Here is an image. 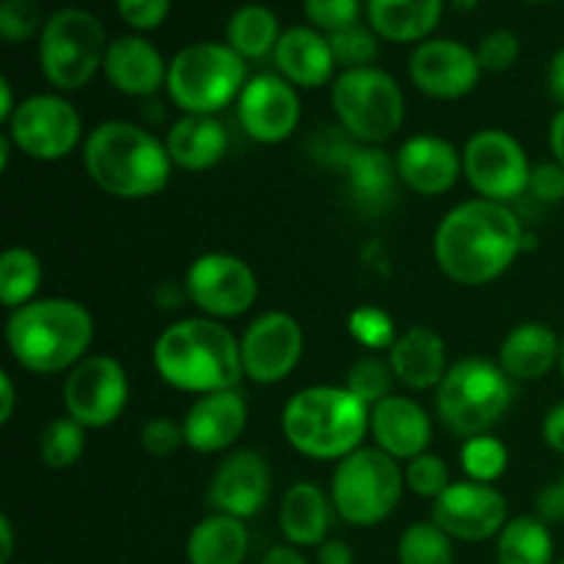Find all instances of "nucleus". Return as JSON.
Here are the masks:
<instances>
[{"mask_svg":"<svg viewBox=\"0 0 564 564\" xmlns=\"http://www.w3.org/2000/svg\"><path fill=\"white\" fill-rule=\"evenodd\" d=\"M303 14H306L308 25L328 36V33L361 22V14H367V6L361 0H303Z\"/></svg>","mask_w":564,"mask_h":564,"instance_id":"37998d69","label":"nucleus"},{"mask_svg":"<svg viewBox=\"0 0 564 564\" xmlns=\"http://www.w3.org/2000/svg\"><path fill=\"white\" fill-rule=\"evenodd\" d=\"M538 518H543L545 523L564 521V474L556 479L554 485H549L545 490H540Z\"/></svg>","mask_w":564,"mask_h":564,"instance_id":"09e8293b","label":"nucleus"},{"mask_svg":"<svg viewBox=\"0 0 564 564\" xmlns=\"http://www.w3.org/2000/svg\"><path fill=\"white\" fill-rule=\"evenodd\" d=\"M306 347L301 323L286 312H264L240 336L242 372L259 386H275L297 369Z\"/></svg>","mask_w":564,"mask_h":564,"instance_id":"dca6fc26","label":"nucleus"},{"mask_svg":"<svg viewBox=\"0 0 564 564\" xmlns=\"http://www.w3.org/2000/svg\"><path fill=\"white\" fill-rule=\"evenodd\" d=\"M317 564H356V554L345 540H325L317 549Z\"/></svg>","mask_w":564,"mask_h":564,"instance_id":"3c124183","label":"nucleus"},{"mask_svg":"<svg viewBox=\"0 0 564 564\" xmlns=\"http://www.w3.org/2000/svg\"><path fill=\"white\" fill-rule=\"evenodd\" d=\"M549 94L556 105L564 108V47L556 50L549 64Z\"/></svg>","mask_w":564,"mask_h":564,"instance_id":"864d4df0","label":"nucleus"},{"mask_svg":"<svg viewBox=\"0 0 564 564\" xmlns=\"http://www.w3.org/2000/svg\"><path fill=\"white\" fill-rule=\"evenodd\" d=\"M507 466H510V452L501 444L499 438H494L490 433L474 435L466 438L460 446V468L466 474V479L482 485H494L505 477Z\"/></svg>","mask_w":564,"mask_h":564,"instance_id":"e433bc0d","label":"nucleus"},{"mask_svg":"<svg viewBox=\"0 0 564 564\" xmlns=\"http://www.w3.org/2000/svg\"><path fill=\"white\" fill-rule=\"evenodd\" d=\"M279 527L295 549H319L328 540L330 501L314 482H295L281 496Z\"/></svg>","mask_w":564,"mask_h":564,"instance_id":"c756f323","label":"nucleus"},{"mask_svg":"<svg viewBox=\"0 0 564 564\" xmlns=\"http://www.w3.org/2000/svg\"><path fill=\"white\" fill-rule=\"evenodd\" d=\"M182 286L202 317L220 323L248 314L259 297V279L251 264L226 251H209L193 259Z\"/></svg>","mask_w":564,"mask_h":564,"instance_id":"ddd939ff","label":"nucleus"},{"mask_svg":"<svg viewBox=\"0 0 564 564\" xmlns=\"http://www.w3.org/2000/svg\"><path fill=\"white\" fill-rule=\"evenodd\" d=\"M397 560L400 564H455V545L433 521H416L402 532Z\"/></svg>","mask_w":564,"mask_h":564,"instance_id":"c9c22d12","label":"nucleus"},{"mask_svg":"<svg viewBox=\"0 0 564 564\" xmlns=\"http://www.w3.org/2000/svg\"><path fill=\"white\" fill-rule=\"evenodd\" d=\"M560 564H564V560H562V562H560Z\"/></svg>","mask_w":564,"mask_h":564,"instance_id":"0e129e2a","label":"nucleus"},{"mask_svg":"<svg viewBox=\"0 0 564 564\" xmlns=\"http://www.w3.org/2000/svg\"><path fill=\"white\" fill-rule=\"evenodd\" d=\"M532 169L527 149L499 127L474 132L463 149V176L488 202L510 204L529 191Z\"/></svg>","mask_w":564,"mask_h":564,"instance_id":"f8f14e48","label":"nucleus"},{"mask_svg":"<svg viewBox=\"0 0 564 564\" xmlns=\"http://www.w3.org/2000/svg\"><path fill=\"white\" fill-rule=\"evenodd\" d=\"M367 22L386 42L422 44L444 17V0H364Z\"/></svg>","mask_w":564,"mask_h":564,"instance_id":"c85d7f7f","label":"nucleus"},{"mask_svg":"<svg viewBox=\"0 0 564 564\" xmlns=\"http://www.w3.org/2000/svg\"><path fill=\"white\" fill-rule=\"evenodd\" d=\"M543 441L549 449L564 455V402L551 408L543 419Z\"/></svg>","mask_w":564,"mask_h":564,"instance_id":"8fccbe9b","label":"nucleus"},{"mask_svg":"<svg viewBox=\"0 0 564 564\" xmlns=\"http://www.w3.org/2000/svg\"><path fill=\"white\" fill-rule=\"evenodd\" d=\"M6 135L14 149L39 163L64 160L83 147V119L75 105L61 94H31L20 99L6 121Z\"/></svg>","mask_w":564,"mask_h":564,"instance_id":"9b49d317","label":"nucleus"},{"mask_svg":"<svg viewBox=\"0 0 564 564\" xmlns=\"http://www.w3.org/2000/svg\"><path fill=\"white\" fill-rule=\"evenodd\" d=\"M88 180L121 202H141L163 193L171 182V154L163 138L124 119L99 121L83 143Z\"/></svg>","mask_w":564,"mask_h":564,"instance_id":"f03ea898","label":"nucleus"},{"mask_svg":"<svg viewBox=\"0 0 564 564\" xmlns=\"http://www.w3.org/2000/svg\"><path fill=\"white\" fill-rule=\"evenodd\" d=\"M389 364L397 383L405 386L408 391L438 389L449 372L444 336L430 325H413L394 341L389 350Z\"/></svg>","mask_w":564,"mask_h":564,"instance_id":"a878e982","label":"nucleus"},{"mask_svg":"<svg viewBox=\"0 0 564 564\" xmlns=\"http://www.w3.org/2000/svg\"><path fill=\"white\" fill-rule=\"evenodd\" d=\"M527 3H538L540 6V3H551V0H527Z\"/></svg>","mask_w":564,"mask_h":564,"instance_id":"680f3d73","label":"nucleus"},{"mask_svg":"<svg viewBox=\"0 0 564 564\" xmlns=\"http://www.w3.org/2000/svg\"><path fill=\"white\" fill-rule=\"evenodd\" d=\"M499 564H554V538L543 518L518 516L496 538Z\"/></svg>","mask_w":564,"mask_h":564,"instance_id":"473e14b6","label":"nucleus"},{"mask_svg":"<svg viewBox=\"0 0 564 564\" xmlns=\"http://www.w3.org/2000/svg\"><path fill=\"white\" fill-rule=\"evenodd\" d=\"M512 394V380L499 361L471 356L452 364L441 380L435 389V411L452 435L474 438L490 433L505 419Z\"/></svg>","mask_w":564,"mask_h":564,"instance_id":"423d86ee","label":"nucleus"},{"mask_svg":"<svg viewBox=\"0 0 564 564\" xmlns=\"http://www.w3.org/2000/svg\"><path fill=\"white\" fill-rule=\"evenodd\" d=\"M482 64L477 50L457 39H427L416 44L408 58V77L413 86L433 99H463L479 86Z\"/></svg>","mask_w":564,"mask_h":564,"instance_id":"6ab92c4d","label":"nucleus"},{"mask_svg":"<svg viewBox=\"0 0 564 564\" xmlns=\"http://www.w3.org/2000/svg\"><path fill=\"white\" fill-rule=\"evenodd\" d=\"M165 149L171 163L182 171H209L226 158L229 149V132L215 116L182 113L165 132Z\"/></svg>","mask_w":564,"mask_h":564,"instance_id":"cd10ccee","label":"nucleus"},{"mask_svg":"<svg viewBox=\"0 0 564 564\" xmlns=\"http://www.w3.org/2000/svg\"><path fill=\"white\" fill-rule=\"evenodd\" d=\"M369 435L378 449L408 463L430 449L433 419L413 397L391 394L369 411Z\"/></svg>","mask_w":564,"mask_h":564,"instance_id":"5701e85b","label":"nucleus"},{"mask_svg":"<svg viewBox=\"0 0 564 564\" xmlns=\"http://www.w3.org/2000/svg\"><path fill=\"white\" fill-rule=\"evenodd\" d=\"M141 446L147 455L152 457H171L176 449L185 446V433H182V422H174L169 416H152L141 427Z\"/></svg>","mask_w":564,"mask_h":564,"instance_id":"a18cd8bd","label":"nucleus"},{"mask_svg":"<svg viewBox=\"0 0 564 564\" xmlns=\"http://www.w3.org/2000/svg\"><path fill=\"white\" fill-rule=\"evenodd\" d=\"M116 11L132 31H154L171 14V0H116Z\"/></svg>","mask_w":564,"mask_h":564,"instance_id":"49530a36","label":"nucleus"},{"mask_svg":"<svg viewBox=\"0 0 564 564\" xmlns=\"http://www.w3.org/2000/svg\"><path fill=\"white\" fill-rule=\"evenodd\" d=\"M330 105L345 135L367 147H383L405 121V94L380 66L345 69L330 83Z\"/></svg>","mask_w":564,"mask_h":564,"instance_id":"1a4fd4ad","label":"nucleus"},{"mask_svg":"<svg viewBox=\"0 0 564 564\" xmlns=\"http://www.w3.org/2000/svg\"><path fill=\"white\" fill-rule=\"evenodd\" d=\"M91 312L72 297H36L6 319V345L14 361L33 375L69 372L91 356Z\"/></svg>","mask_w":564,"mask_h":564,"instance_id":"20e7f679","label":"nucleus"},{"mask_svg":"<svg viewBox=\"0 0 564 564\" xmlns=\"http://www.w3.org/2000/svg\"><path fill=\"white\" fill-rule=\"evenodd\" d=\"M549 143H551V152H554V160L564 169V108L556 110V116L551 119Z\"/></svg>","mask_w":564,"mask_h":564,"instance_id":"6e6d98bb","label":"nucleus"},{"mask_svg":"<svg viewBox=\"0 0 564 564\" xmlns=\"http://www.w3.org/2000/svg\"><path fill=\"white\" fill-rule=\"evenodd\" d=\"M102 75L124 97H154L169 80L163 53L141 33H127L110 42Z\"/></svg>","mask_w":564,"mask_h":564,"instance_id":"b1692460","label":"nucleus"},{"mask_svg":"<svg viewBox=\"0 0 564 564\" xmlns=\"http://www.w3.org/2000/svg\"><path fill=\"white\" fill-rule=\"evenodd\" d=\"M262 564H312L306 556L301 554V549L295 545H273V549L264 554Z\"/></svg>","mask_w":564,"mask_h":564,"instance_id":"5fc2aeb1","label":"nucleus"},{"mask_svg":"<svg viewBox=\"0 0 564 564\" xmlns=\"http://www.w3.org/2000/svg\"><path fill=\"white\" fill-rule=\"evenodd\" d=\"M270 488H273V471L268 457L259 455L257 449H237L215 466L207 501L215 512L248 521L264 510Z\"/></svg>","mask_w":564,"mask_h":564,"instance_id":"aec40b11","label":"nucleus"},{"mask_svg":"<svg viewBox=\"0 0 564 564\" xmlns=\"http://www.w3.org/2000/svg\"><path fill=\"white\" fill-rule=\"evenodd\" d=\"M394 160L400 182L419 196L449 193L463 174L460 149L433 132H419L402 141Z\"/></svg>","mask_w":564,"mask_h":564,"instance_id":"4be33fe9","label":"nucleus"},{"mask_svg":"<svg viewBox=\"0 0 564 564\" xmlns=\"http://www.w3.org/2000/svg\"><path fill=\"white\" fill-rule=\"evenodd\" d=\"M345 386L364 402V405L375 408L391 397V386H394V372H391L389 358L367 356L358 358L350 369H347Z\"/></svg>","mask_w":564,"mask_h":564,"instance_id":"58836bf2","label":"nucleus"},{"mask_svg":"<svg viewBox=\"0 0 564 564\" xmlns=\"http://www.w3.org/2000/svg\"><path fill=\"white\" fill-rule=\"evenodd\" d=\"M17 411V389L14 380H11L9 369L0 372V424H9L14 419Z\"/></svg>","mask_w":564,"mask_h":564,"instance_id":"603ef678","label":"nucleus"},{"mask_svg":"<svg viewBox=\"0 0 564 564\" xmlns=\"http://www.w3.org/2000/svg\"><path fill=\"white\" fill-rule=\"evenodd\" d=\"M108 33L97 14L80 6L53 11L39 33V69L55 91H80L102 72Z\"/></svg>","mask_w":564,"mask_h":564,"instance_id":"6e6552de","label":"nucleus"},{"mask_svg":"<svg viewBox=\"0 0 564 564\" xmlns=\"http://www.w3.org/2000/svg\"><path fill=\"white\" fill-rule=\"evenodd\" d=\"M44 14L39 0H3L0 3V39L9 44L39 39L44 28Z\"/></svg>","mask_w":564,"mask_h":564,"instance_id":"79ce46f5","label":"nucleus"},{"mask_svg":"<svg viewBox=\"0 0 564 564\" xmlns=\"http://www.w3.org/2000/svg\"><path fill=\"white\" fill-rule=\"evenodd\" d=\"M17 105L20 102H14V88H11V80L9 77H0V124H6V121L14 116Z\"/></svg>","mask_w":564,"mask_h":564,"instance_id":"4d7b16f0","label":"nucleus"},{"mask_svg":"<svg viewBox=\"0 0 564 564\" xmlns=\"http://www.w3.org/2000/svg\"><path fill=\"white\" fill-rule=\"evenodd\" d=\"M248 427V402L240 389L213 391L196 397L182 419L187 449L198 455H218L231 449Z\"/></svg>","mask_w":564,"mask_h":564,"instance_id":"412c9836","label":"nucleus"},{"mask_svg":"<svg viewBox=\"0 0 564 564\" xmlns=\"http://www.w3.org/2000/svg\"><path fill=\"white\" fill-rule=\"evenodd\" d=\"M330 50H334L336 64L345 69H361V66H375L380 55V36L372 31V25L356 22L350 28L328 33Z\"/></svg>","mask_w":564,"mask_h":564,"instance_id":"4c0bfd02","label":"nucleus"},{"mask_svg":"<svg viewBox=\"0 0 564 564\" xmlns=\"http://www.w3.org/2000/svg\"><path fill=\"white\" fill-rule=\"evenodd\" d=\"M160 378L187 394L237 389L242 380L240 339L213 317H185L171 323L152 347Z\"/></svg>","mask_w":564,"mask_h":564,"instance_id":"7ed1b4c3","label":"nucleus"},{"mask_svg":"<svg viewBox=\"0 0 564 564\" xmlns=\"http://www.w3.org/2000/svg\"><path fill=\"white\" fill-rule=\"evenodd\" d=\"M518 55H521V39L518 33L499 28V31H490L488 36L479 39L477 44V58L482 64L485 72H507L516 66Z\"/></svg>","mask_w":564,"mask_h":564,"instance_id":"c03bdc74","label":"nucleus"},{"mask_svg":"<svg viewBox=\"0 0 564 564\" xmlns=\"http://www.w3.org/2000/svg\"><path fill=\"white\" fill-rule=\"evenodd\" d=\"M405 490L400 460L378 446H361L336 463L330 505L350 527H378L397 510Z\"/></svg>","mask_w":564,"mask_h":564,"instance_id":"9d476101","label":"nucleus"},{"mask_svg":"<svg viewBox=\"0 0 564 564\" xmlns=\"http://www.w3.org/2000/svg\"><path fill=\"white\" fill-rule=\"evenodd\" d=\"M248 529L240 518L213 512L187 534V564H242L248 556Z\"/></svg>","mask_w":564,"mask_h":564,"instance_id":"7c9ffc66","label":"nucleus"},{"mask_svg":"<svg viewBox=\"0 0 564 564\" xmlns=\"http://www.w3.org/2000/svg\"><path fill=\"white\" fill-rule=\"evenodd\" d=\"M562 336L545 323H521L501 339L499 367L512 383H534L543 380L554 367H560Z\"/></svg>","mask_w":564,"mask_h":564,"instance_id":"bb28decb","label":"nucleus"},{"mask_svg":"<svg viewBox=\"0 0 564 564\" xmlns=\"http://www.w3.org/2000/svg\"><path fill=\"white\" fill-rule=\"evenodd\" d=\"M314 154L341 169L347 193L358 209L378 215L391 207L400 174H397L394 154L386 152L383 147H367V143H356L350 135L323 132L314 143Z\"/></svg>","mask_w":564,"mask_h":564,"instance_id":"4468645a","label":"nucleus"},{"mask_svg":"<svg viewBox=\"0 0 564 564\" xmlns=\"http://www.w3.org/2000/svg\"><path fill=\"white\" fill-rule=\"evenodd\" d=\"M430 521L444 529L452 540L485 543L490 538H499L501 529L507 527L510 507L496 485L463 479V482H452L433 501Z\"/></svg>","mask_w":564,"mask_h":564,"instance_id":"f3484780","label":"nucleus"},{"mask_svg":"<svg viewBox=\"0 0 564 564\" xmlns=\"http://www.w3.org/2000/svg\"><path fill=\"white\" fill-rule=\"evenodd\" d=\"M14 556V532L9 516H0V564H11Z\"/></svg>","mask_w":564,"mask_h":564,"instance_id":"13d9d810","label":"nucleus"},{"mask_svg":"<svg viewBox=\"0 0 564 564\" xmlns=\"http://www.w3.org/2000/svg\"><path fill=\"white\" fill-rule=\"evenodd\" d=\"M479 3H482V0H452V6H455V11H466V14H468V11L477 9Z\"/></svg>","mask_w":564,"mask_h":564,"instance_id":"bf43d9fd","label":"nucleus"},{"mask_svg":"<svg viewBox=\"0 0 564 564\" xmlns=\"http://www.w3.org/2000/svg\"><path fill=\"white\" fill-rule=\"evenodd\" d=\"M369 411L347 386H308L281 411V433L308 460H345L369 435Z\"/></svg>","mask_w":564,"mask_h":564,"instance_id":"39448f33","label":"nucleus"},{"mask_svg":"<svg viewBox=\"0 0 564 564\" xmlns=\"http://www.w3.org/2000/svg\"><path fill=\"white\" fill-rule=\"evenodd\" d=\"M402 471H405V490L430 501L438 499L452 485L449 466L444 463V457L433 455V452H424V455L408 460Z\"/></svg>","mask_w":564,"mask_h":564,"instance_id":"a19ab883","label":"nucleus"},{"mask_svg":"<svg viewBox=\"0 0 564 564\" xmlns=\"http://www.w3.org/2000/svg\"><path fill=\"white\" fill-rule=\"evenodd\" d=\"M237 121L251 141L275 147L295 135L301 124V97L297 88L279 72L248 77L237 99Z\"/></svg>","mask_w":564,"mask_h":564,"instance_id":"a211bd4d","label":"nucleus"},{"mask_svg":"<svg viewBox=\"0 0 564 564\" xmlns=\"http://www.w3.org/2000/svg\"><path fill=\"white\" fill-rule=\"evenodd\" d=\"M86 452V427L72 416H58L39 435V460L53 471H66L77 466Z\"/></svg>","mask_w":564,"mask_h":564,"instance_id":"f704fd0d","label":"nucleus"},{"mask_svg":"<svg viewBox=\"0 0 564 564\" xmlns=\"http://www.w3.org/2000/svg\"><path fill=\"white\" fill-rule=\"evenodd\" d=\"M130 402V378L110 356H86L66 372L64 408L86 430L110 427Z\"/></svg>","mask_w":564,"mask_h":564,"instance_id":"2eb2a0df","label":"nucleus"},{"mask_svg":"<svg viewBox=\"0 0 564 564\" xmlns=\"http://www.w3.org/2000/svg\"><path fill=\"white\" fill-rule=\"evenodd\" d=\"M275 69L295 88H323L336 80V58L328 36L312 25H292L275 44Z\"/></svg>","mask_w":564,"mask_h":564,"instance_id":"393cba45","label":"nucleus"},{"mask_svg":"<svg viewBox=\"0 0 564 564\" xmlns=\"http://www.w3.org/2000/svg\"><path fill=\"white\" fill-rule=\"evenodd\" d=\"M11 564H22V562H11Z\"/></svg>","mask_w":564,"mask_h":564,"instance_id":"e2e57ef3","label":"nucleus"},{"mask_svg":"<svg viewBox=\"0 0 564 564\" xmlns=\"http://www.w3.org/2000/svg\"><path fill=\"white\" fill-rule=\"evenodd\" d=\"M529 193H532L540 204H562L564 202V169L562 165L556 163V160L534 165L532 180H529Z\"/></svg>","mask_w":564,"mask_h":564,"instance_id":"de8ad7c7","label":"nucleus"},{"mask_svg":"<svg viewBox=\"0 0 564 564\" xmlns=\"http://www.w3.org/2000/svg\"><path fill=\"white\" fill-rule=\"evenodd\" d=\"M279 17L264 3H242L226 22V44L246 61H262L275 53L281 39Z\"/></svg>","mask_w":564,"mask_h":564,"instance_id":"2f4dec72","label":"nucleus"},{"mask_svg":"<svg viewBox=\"0 0 564 564\" xmlns=\"http://www.w3.org/2000/svg\"><path fill=\"white\" fill-rule=\"evenodd\" d=\"M560 369H562V378H564V336H562V356H560Z\"/></svg>","mask_w":564,"mask_h":564,"instance_id":"052dcab7","label":"nucleus"},{"mask_svg":"<svg viewBox=\"0 0 564 564\" xmlns=\"http://www.w3.org/2000/svg\"><path fill=\"white\" fill-rule=\"evenodd\" d=\"M44 279V264L36 251L25 246L6 248L0 257V301L9 312L36 301Z\"/></svg>","mask_w":564,"mask_h":564,"instance_id":"72a5a7b5","label":"nucleus"},{"mask_svg":"<svg viewBox=\"0 0 564 564\" xmlns=\"http://www.w3.org/2000/svg\"><path fill=\"white\" fill-rule=\"evenodd\" d=\"M246 83V58L229 44L193 42L169 61L165 91L182 113L215 116L240 99Z\"/></svg>","mask_w":564,"mask_h":564,"instance_id":"0eeeda50","label":"nucleus"},{"mask_svg":"<svg viewBox=\"0 0 564 564\" xmlns=\"http://www.w3.org/2000/svg\"><path fill=\"white\" fill-rule=\"evenodd\" d=\"M347 334L358 341L367 350L389 352L394 347V341L400 339L397 334V323L389 312H383L380 306H358L352 308L350 317H347Z\"/></svg>","mask_w":564,"mask_h":564,"instance_id":"ea45409f","label":"nucleus"},{"mask_svg":"<svg viewBox=\"0 0 564 564\" xmlns=\"http://www.w3.org/2000/svg\"><path fill=\"white\" fill-rule=\"evenodd\" d=\"M529 235L510 204L468 198L441 218L433 257L441 273L460 286L499 281L529 248Z\"/></svg>","mask_w":564,"mask_h":564,"instance_id":"f257e3e1","label":"nucleus"}]
</instances>
